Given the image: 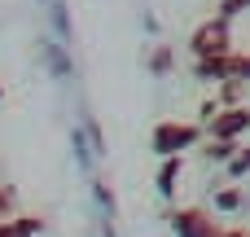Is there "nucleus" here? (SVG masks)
Segmentation results:
<instances>
[{
	"instance_id": "nucleus-4",
	"label": "nucleus",
	"mask_w": 250,
	"mask_h": 237,
	"mask_svg": "<svg viewBox=\"0 0 250 237\" xmlns=\"http://www.w3.org/2000/svg\"><path fill=\"white\" fill-rule=\"evenodd\" d=\"M246 128H250L246 106H215V119H207V136H220V141H237Z\"/></svg>"
},
{
	"instance_id": "nucleus-2",
	"label": "nucleus",
	"mask_w": 250,
	"mask_h": 237,
	"mask_svg": "<svg viewBox=\"0 0 250 237\" xmlns=\"http://www.w3.org/2000/svg\"><path fill=\"white\" fill-rule=\"evenodd\" d=\"M171 233L176 237H215L220 224L207 207H176L171 211Z\"/></svg>"
},
{
	"instance_id": "nucleus-14",
	"label": "nucleus",
	"mask_w": 250,
	"mask_h": 237,
	"mask_svg": "<svg viewBox=\"0 0 250 237\" xmlns=\"http://www.w3.org/2000/svg\"><path fill=\"white\" fill-rule=\"evenodd\" d=\"M0 101H4V84H0Z\"/></svg>"
},
{
	"instance_id": "nucleus-12",
	"label": "nucleus",
	"mask_w": 250,
	"mask_h": 237,
	"mask_svg": "<svg viewBox=\"0 0 250 237\" xmlns=\"http://www.w3.org/2000/svg\"><path fill=\"white\" fill-rule=\"evenodd\" d=\"M242 9H250V0H224V9H220V13H224V18H233V13H242Z\"/></svg>"
},
{
	"instance_id": "nucleus-7",
	"label": "nucleus",
	"mask_w": 250,
	"mask_h": 237,
	"mask_svg": "<svg viewBox=\"0 0 250 237\" xmlns=\"http://www.w3.org/2000/svg\"><path fill=\"white\" fill-rule=\"evenodd\" d=\"M224 79H237V84H246L250 79V53H224Z\"/></svg>"
},
{
	"instance_id": "nucleus-1",
	"label": "nucleus",
	"mask_w": 250,
	"mask_h": 237,
	"mask_svg": "<svg viewBox=\"0 0 250 237\" xmlns=\"http://www.w3.org/2000/svg\"><path fill=\"white\" fill-rule=\"evenodd\" d=\"M198 136H202V128H198V123H189V119H163V123H154L149 145H154V154H158V158H171V154H185Z\"/></svg>"
},
{
	"instance_id": "nucleus-13",
	"label": "nucleus",
	"mask_w": 250,
	"mask_h": 237,
	"mask_svg": "<svg viewBox=\"0 0 250 237\" xmlns=\"http://www.w3.org/2000/svg\"><path fill=\"white\" fill-rule=\"evenodd\" d=\"M215 237H250V233H242V229H220Z\"/></svg>"
},
{
	"instance_id": "nucleus-9",
	"label": "nucleus",
	"mask_w": 250,
	"mask_h": 237,
	"mask_svg": "<svg viewBox=\"0 0 250 237\" xmlns=\"http://www.w3.org/2000/svg\"><path fill=\"white\" fill-rule=\"evenodd\" d=\"M215 207H220V211H237V207H242V194H237V189H220V194H215Z\"/></svg>"
},
{
	"instance_id": "nucleus-8",
	"label": "nucleus",
	"mask_w": 250,
	"mask_h": 237,
	"mask_svg": "<svg viewBox=\"0 0 250 237\" xmlns=\"http://www.w3.org/2000/svg\"><path fill=\"white\" fill-rule=\"evenodd\" d=\"M145 66H149L154 75H167V70L176 66V53H171V44H154V48H149V62H145Z\"/></svg>"
},
{
	"instance_id": "nucleus-6",
	"label": "nucleus",
	"mask_w": 250,
	"mask_h": 237,
	"mask_svg": "<svg viewBox=\"0 0 250 237\" xmlns=\"http://www.w3.org/2000/svg\"><path fill=\"white\" fill-rule=\"evenodd\" d=\"M176 185H180V154L163 158V167H158V194L163 198H176Z\"/></svg>"
},
{
	"instance_id": "nucleus-3",
	"label": "nucleus",
	"mask_w": 250,
	"mask_h": 237,
	"mask_svg": "<svg viewBox=\"0 0 250 237\" xmlns=\"http://www.w3.org/2000/svg\"><path fill=\"white\" fill-rule=\"evenodd\" d=\"M189 48H193V57H211V53H229V48H233V44H229V18L220 13V18H211V22H202V26L193 31Z\"/></svg>"
},
{
	"instance_id": "nucleus-11",
	"label": "nucleus",
	"mask_w": 250,
	"mask_h": 237,
	"mask_svg": "<svg viewBox=\"0 0 250 237\" xmlns=\"http://www.w3.org/2000/svg\"><path fill=\"white\" fill-rule=\"evenodd\" d=\"M4 215H13V189L9 185H0V220Z\"/></svg>"
},
{
	"instance_id": "nucleus-5",
	"label": "nucleus",
	"mask_w": 250,
	"mask_h": 237,
	"mask_svg": "<svg viewBox=\"0 0 250 237\" xmlns=\"http://www.w3.org/2000/svg\"><path fill=\"white\" fill-rule=\"evenodd\" d=\"M40 233V215H4L0 237H35Z\"/></svg>"
},
{
	"instance_id": "nucleus-10",
	"label": "nucleus",
	"mask_w": 250,
	"mask_h": 237,
	"mask_svg": "<svg viewBox=\"0 0 250 237\" xmlns=\"http://www.w3.org/2000/svg\"><path fill=\"white\" fill-rule=\"evenodd\" d=\"M250 172V150H237V158H229V176H246Z\"/></svg>"
}]
</instances>
